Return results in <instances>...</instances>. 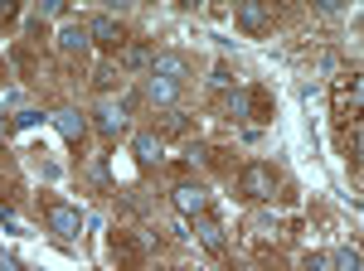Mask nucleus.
I'll list each match as a JSON object with an SVG mask.
<instances>
[{
    "instance_id": "7",
    "label": "nucleus",
    "mask_w": 364,
    "mask_h": 271,
    "mask_svg": "<svg viewBox=\"0 0 364 271\" xmlns=\"http://www.w3.org/2000/svg\"><path fill=\"white\" fill-rule=\"evenodd\" d=\"M151 68H156V78H170V82L190 78V58H185V54H175V49L156 54V58H151Z\"/></svg>"
},
{
    "instance_id": "15",
    "label": "nucleus",
    "mask_w": 364,
    "mask_h": 271,
    "mask_svg": "<svg viewBox=\"0 0 364 271\" xmlns=\"http://www.w3.org/2000/svg\"><path fill=\"white\" fill-rule=\"evenodd\" d=\"M228 107H233L238 121H252V97L243 92V87H233V92H228Z\"/></svg>"
},
{
    "instance_id": "21",
    "label": "nucleus",
    "mask_w": 364,
    "mask_h": 271,
    "mask_svg": "<svg viewBox=\"0 0 364 271\" xmlns=\"http://www.w3.org/2000/svg\"><path fill=\"white\" fill-rule=\"evenodd\" d=\"M5 126H10V121H5V116H0V140H5Z\"/></svg>"
},
{
    "instance_id": "20",
    "label": "nucleus",
    "mask_w": 364,
    "mask_h": 271,
    "mask_svg": "<svg viewBox=\"0 0 364 271\" xmlns=\"http://www.w3.org/2000/svg\"><path fill=\"white\" fill-rule=\"evenodd\" d=\"M0 20H15V0H0Z\"/></svg>"
},
{
    "instance_id": "5",
    "label": "nucleus",
    "mask_w": 364,
    "mask_h": 271,
    "mask_svg": "<svg viewBox=\"0 0 364 271\" xmlns=\"http://www.w3.org/2000/svg\"><path fill=\"white\" fill-rule=\"evenodd\" d=\"M87 39H92L97 49H117V44H127V34H122V25H117L112 15H97V20L87 25Z\"/></svg>"
},
{
    "instance_id": "13",
    "label": "nucleus",
    "mask_w": 364,
    "mask_h": 271,
    "mask_svg": "<svg viewBox=\"0 0 364 271\" xmlns=\"http://www.w3.org/2000/svg\"><path fill=\"white\" fill-rule=\"evenodd\" d=\"M112 252L122 257V262H127V267H136L141 257H146V247L132 243V233H112Z\"/></svg>"
},
{
    "instance_id": "2",
    "label": "nucleus",
    "mask_w": 364,
    "mask_h": 271,
    "mask_svg": "<svg viewBox=\"0 0 364 271\" xmlns=\"http://www.w3.org/2000/svg\"><path fill=\"white\" fill-rule=\"evenodd\" d=\"M170 204H175V214H180V218H199V214H209V194L199 189V184H175Z\"/></svg>"
},
{
    "instance_id": "3",
    "label": "nucleus",
    "mask_w": 364,
    "mask_h": 271,
    "mask_svg": "<svg viewBox=\"0 0 364 271\" xmlns=\"http://www.w3.org/2000/svg\"><path fill=\"white\" fill-rule=\"evenodd\" d=\"M233 20H238V29H248V34H262V29H272V5L243 0V5L233 10Z\"/></svg>"
},
{
    "instance_id": "11",
    "label": "nucleus",
    "mask_w": 364,
    "mask_h": 271,
    "mask_svg": "<svg viewBox=\"0 0 364 271\" xmlns=\"http://www.w3.org/2000/svg\"><path fill=\"white\" fill-rule=\"evenodd\" d=\"M87 44H92V39H87V25H63L58 29V49H63V54H83Z\"/></svg>"
},
{
    "instance_id": "19",
    "label": "nucleus",
    "mask_w": 364,
    "mask_h": 271,
    "mask_svg": "<svg viewBox=\"0 0 364 271\" xmlns=\"http://www.w3.org/2000/svg\"><path fill=\"white\" fill-rule=\"evenodd\" d=\"M214 87H233V73H228L224 63H219V68H214Z\"/></svg>"
},
{
    "instance_id": "8",
    "label": "nucleus",
    "mask_w": 364,
    "mask_h": 271,
    "mask_svg": "<svg viewBox=\"0 0 364 271\" xmlns=\"http://www.w3.org/2000/svg\"><path fill=\"white\" fill-rule=\"evenodd\" d=\"M54 126H58V136H63V140H73V145H78V140H83V131H87V116L78 107H58L54 111Z\"/></svg>"
},
{
    "instance_id": "14",
    "label": "nucleus",
    "mask_w": 364,
    "mask_h": 271,
    "mask_svg": "<svg viewBox=\"0 0 364 271\" xmlns=\"http://www.w3.org/2000/svg\"><path fill=\"white\" fill-rule=\"evenodd\" d=\"M331 267H336V271H364V257H360V247H355V243L336 247V252H331Z\"/></svg>"
},
{
    "instance_id": "9",
    "label": "nucleus",
    "mask_w": 364,
    "mask_h": 271,
    "mask_svg": "<svg viewBox=\"0 0 364 271\" xmlns=\"http://www.w3.org/2000/svg\"><path fill=\"white\" fill-rule=\"evenodd\" d=\"M195 238L209 247V252H224V238H228V233H224V223H219V218L199 214V218H195Z\"/></svg>"
},
{
    "instance_id": "17",
    "label": "nucleus",
    "mask_w": 364,
    "mask_h": 271,
    "mask_svg": "<svg viewBox=\"0 0 364 271\" xmlns=\"http://www.w3.org/2000/svg\"><path fill=\"white\" fill-rule=\"evenodd\" d=\"M301 271H336V267H331V257H326V252H311L306 262H301Z\"/></svg>"
},
{
    "instance_id": "16",
    "label": "nucleus",
    "mask_w": 364,
    "mask_h": 271,
    "mask_svg": "<svg viewBox=\"0 0 364 271\" xmlns=\"http://www.w3.org/2000/svg\"><path fill=\"white\" fill-rule=\"evenodd\" d=\"M122 63H127V68H146L151 54H146V49H122Z\"/></svg>"
},
{
    "instance_id": "18",
    "label": "nucleus",
    "mask_w": 364,
    "mask_h": 271,
    "mask_svg": "<svg viewBox=\"0 0 364 271\" xmlns=\"http://www.w3.org/2000/svg\"><path fill=\"white\" fill-rule=\"evenodd\" d=\"M39 121H44V116H39V111H20V116H15V121H10V126H39Z\"/></svg>"
},
{
    "instance_id": "6",
    "label": "nucleus",
    "mask_w": 364,
    "mask_h": 271,
    "mask_svg": "<svg viewBox=\"0 0 364 271\" xmlns=\"http://www.w3.org/2000/svg\"><path fill=\"white\" fill-rule=\"evenodd\" d=\"M97 131L107 136V140L127 136V107H122V102H102V107H97Z\"/></svg>"
},
{
    "instance_id": "1",
    "label": "nucleus",
    "mask_w": 364,
    "mask_h": 271,
    "mask_svg": "<svg viewBox=\"0 0 364 271\" xmlns=\"http://www.w3.org/2000/svg\"><path fill=\"white\" fill-rule=\"evenodd\" d=\"M277 189V175L267 170V165H243V175H238V194L252 199V204H267Z\"/></svg>"
},
{
    "instance_id": "12",
    "label": "nucleus",
    "mask_w": 364,
    "mask_h": 271,
    "mask_svg": "<svg viewBox=\"0 0 364 271\" xmlns=\"http://www.w3.org/2000/svg\"><path fill=\"white\" fill-rule=\"evenodd\" d=\"M132 150H136L141 165H156V160H161V136H156V131H141L136 140H132Z\"/></svg>"
},
{
    "instance_id": "10",
    "label": "nucleus",
    "mask_w": 364,
    "mask_h": 271,
    "mask_svg": "<svg viewBox=\"0 0 364 271\" xmlns=\"http://www.w3.org/2000/svg\"><path fill=\"white\" fill-rule=\"evenodd\" d=\"M175 97H180V82L156 78V73H151V82H146V102H156V107H170Z\"/></svg>"
},
{
    "instance_id": "4",
    "label": "nucleus",
    "mask_w": 364,
    "mask_h": 271,
    "mask_svg": "<svg viewBox=\"0 0 364 271\" xmlns=\"http://www.w3.org/2000/svg\"><path fill=\"white\" fill-rule=\"evenodd\" d=\"M49 228H54L58 238H78L83 233V214L73 204H49Z\"/></svg>"
}]
</instances>
